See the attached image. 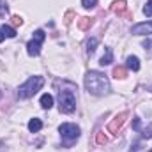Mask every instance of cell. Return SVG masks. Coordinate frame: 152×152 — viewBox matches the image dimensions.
I'll list each match as a JSON object with an SVG mask.
<instances>
[{
  "label": "cell",
  "instance_id": "1",
  "mask_svg": "<svg viewBox=\"0 0 152 152\" xmlns=\"http://www.w3.org/2000/svg\"><path fill=\"white\" fill-rule=\"evenodd\" d=\"M85 88L94 96H104L110 92V81L99 71H88L85 76Z\"/></svg>",
  "mask_w": 152,
  "mask_h": 152
},
{
  "label": "cell",
  "instance_id": "2",
  "mask_svg": "<svg viewBox=\"0 0 152 152\" xmlns=\"http://www.w3.org/2000/svg\"><path fill=\"white\" fill-rule=\"evenodd\" d=\"M42 85H44V78H42V76H30L23 85H20V88H18V97H20V99H28V97H32L37 90H41Z\"/></svg>",
  "mask_w": 152,
  "mask_h": 152
},
{
  "label": "cell",
  "instance_id": "3",
  "mask_svg": "<svg viewBox=\"0 0 152 152\" xmlns=\"http://www.w3.org/2000/svg\"><path fill=\"white\" fill-rule=\"evenodd\" d=\"M58 104L62 113H73L76 108L75 90H58Z\"/></svg>",
  "mask_w": 152,
  "mask_h": 152
},
{
  "label": "cell",
  "instance_id": "4",
  "mask_svg": "<svg viewBox=\"0 0 152 152\" xmlns=\"http://www.w3.org/2000/svg\"><path fill=\"white\" fill-rule=\"evenodd\" d=\"M44 37H46L44 30H36V32H34V39L27 44V53H28L30 57H37L39 53H41V44H42Z\"/></svg>",
  "mask_w": 152,
  "mask_h": 152
},
{
  "label": "cell",
  "instance_id": "5",
  "mask_svg": "<svg viewBox=\"0 0 152 152\" xmlns=\"http://www.w3.org/2000/svg\"><path fill=\"white\" fill-rule=\"evenodd\" d=\"M58 133L66 140H76V138H80V127L76 124H62L58 127Z\"/></svg>",
  "mask_w": 152,
  "mask_h": 152
},
{
  "label": "cell",
  "instance_id": "6",
  "mask_svg": "<svg viewBox=\"0 0 152 152\" xmlns=\"http://www.w3.org/2000/svg\"><path fill=\"white\" fill-rule=\"evenodd\" d=\"M126 118H127V112H122V113L115 115V118L110 122V124H108V131H110L112 134H117V133L120 131V127L124 126Z\"/></svg>",
  "mask_w": 152,
  "mask_h": 152
},
{
  "label": "cell",
  "instance_id": "7",
  "mask_svg": "<svg viewBox=\"0 0 152 152\" xmlns=\"http://www.w3.org/2000/svg\"><path fill=\"white\" fill-rule=\"evenodd\" d=\"M112 11L115 14L122 16V18H131V12H127V2L126 0H118L112 5Z\"/></svg>",
  "mask_w": 152,
  "mask_h": 152
},
{
  "label": "cell",
  "instance_id": "8",
  "mask_svg": "<svg viewBox=\"0 0 152 152\" xmlns=\"http://www.w3.org/2000/svg\"><path fill=\"white\" fill-rule=\"evenodd\" d=\"M131 32H133L134 36H149V34H152V21H149V23H138V25H134Z\"/></svg>",
  "mask_w": 152,
  "mask_h": 152
},
{
  "label": "cell",
  "instance_id": "9",
  "mask_svg": "<svg viewBox=\"0 0 152 152\" xmlns=\"http://www.w3.org/2000/svg\"><path fill=\"white\" fill-rule=\"evenodd\" d=\"M126 67L131 69V71H138V69H140V60H138V57H134V55L127 57V60H126Z\"/></svg>",
  "mask_w": 152,
  "mask_h": 152
},
{
  "label": "cell",
  "instance_id": "10",
  "mask_svg": "<svg viewBox=\"0 0 152 152\" xmlns=\"http://www.w3.org/2000/svg\"><path fill=\"white\" fill-rule=\"evenodd\" d=\"M92 23H94V20H92V18H87V16H83V18L78 20V27H80V30H88V28L92 27Z\"/></svg>",
  "mask_w": 152,
  "mask_h": 152
},
{
  "label": "cell",
  "instance_id": "11",
  "mask_svg": "<svg viewBox=\"0 0 152 152\" xmlns=\"http://www.w3.org/2000/svg\"><path fill=\"white\" fill-rule=\"evenodd\" d=\"M41 106H42L44 110H50V108L53 106V97H51L50 94H42V96H41Z\"/></svg>",
  "mask_w": 152,
  "mask_h": 152
},
{
  "label": "cell",
  "instance_id": "12",
  "mask_svg": "<svg viewBox=\"0 0 152 152\" xmlns=\"http://www.w3.org/2000/svg\"><path fill=\"white\" fill-rule=\"evenodd\" d=\"M41 127H42V122L39 118H30V122H28V131L30 133H37V131H41Z\"/></svg>",
  "mask_w": 152,
  "mask_h": 152
},
{
  "label": "cell",
  "instance_id": "13",
  "mask_svg": "<svg viewBox=\"0 0 152 152\" xmlns=\"http://www.w3.org/2000/svg\"><path fill=\"white\" fill-rule=\"evenodd\" d=\"M112 62H113V53H112V50L108 48V50H106V53L101 57L99 64H101V66H108V64H112Z\"/></svg>",
  "mask_w": 152,
  "mask_h": 152
},
{
  "label": "cell",
  "instance_id": "14",
  "mask_svg": "<svg viewBox=\"0 0 152 152\" xmlns=\"http://www.w3.org/2000/svg\"><path fill=\"white\" fill-rule=\"evenodd\" d=\"M113 76L117 78V80H118V78L122 80V78L127 76V69H126L124 66H117V67H113Z\"/></svg>",
  "mask_w": 152,
  "mask_h": 152
},
{
  "label": "cell",
  "instance_id": "15",
  "mask_svg": "<svg viewBox=\"0 0 152 152\" xmlns=\"http://www.w3.org/2000/svg\"><path fill=\"white\" fill-rule=\"evenodd\" d=\"M96 50H97V39L92 37L88 42H87V53H88V55H94Z\"/></svg>",
  "mask_w": 152,
  "mask_h": 152
},
{
  "label": "cell",
  "instance_id": "16",
  "mask_svg": "<svg viewBox=\"0 0 152 152\" xmlns=\"http://www.w3.org/2000/svg\"><path fill=\"white\" fill-rule=\"evenodd\" d=\"M2 32H4V36L5 37H14L16 36V30L12 28V27H9V25H2V28H0Z\"/></svg>",
  "mask_w": 152,
  "mask_h": 152
},
{
  "label": "cell",
  "instance_id": "17",
  "mask_svg": "<svg viewBox=\"0 0 152 152\" xmlns=\"http://www.w3.org/2000/svg\"><path fill=\"white\" fill-rule=\"evenodd\" d=\"M142 138H143V140H149V138H152V124L145 126V127L142 129Z\"/></svg>",
  "mask_w": 152,
  "mask_h": 152
},
{
  "label": "cell",
  "instance_id": "18",
  "mask_svg": "<svg viewBox=\"0 0 152 152\" xmlns=\"http://www.w3.org/2000/svg\"><path fill=\"white\" fill-rule=\"evenodd\" d=\"M143 14H145V16H152V0H149V2L143 5Z\"/></svg>",
  "mask_w": 152,
  "mask_h": 152
},
{
  "label": "cell",
  "instance_id": "19",
  "mask_svg": "<svg viewBox=\"0 0 152 152\" xmlns=\"http://www.w3.org/2000/svg\"><path fill=\"white\" fill-rule=\"evenodd\" d=\"M73 18H75V12H73V11H67V12H66V16H64V23H66V25H69Z\"/></svg>",
  "mask_w": 152,
  "mask_h": 152
},
{
  "label": "cell",
  "instance_id": "20",
  "mask_svg": "<svg viewBox=\"0 0 152 152\" xmlns=\"http://www.w3.org/2000/svg\"><path fill=\"white\" fill-rule=\"evenodd\" d=\"M96 140H97V143H99V145H104V143L108 142V138H106V136H104L103 133H97V136H96Z\"/></svg>",
  "mask_w": 152,
  "mask_h": 152
},
{
  "label": "cell",
  "instance_id": "21",
  "mask_svg": "<svg viewBox=\"0 0 152 152\" xmlns=\"http://www.w3.org/2000/svg\"><path fill=\"white\" fill-rule=\"evenodd\" d=\"M81 4H83L85 9H90V7H94L97 4V0H81Z\"/></svg>",
  "mask_w": 152,
  "mask_h": 152
},
{
  "label": "cell",
  "instance_id": "22",
  "mask_svg": "<svg viewBox=\"0 0 152 152\" xmlns=\"http://www.w3.org/2000/svg\"><path fill=\"white\" fill-rule=\"evenodd\" d=\"M21 23H23V20H21L20 16H12V25L18 27V25H21Z\"/></svg>",
  "mask_w": 152,
  "mask_h": 152
},
{
  "label": "cell",
  "instance_id": "23",
  "mask_svg": "<svg viewBox=\"0 0 152 152\" xmlns=\"http://www.w3.org/2000/svg\"><path fill=\"white\" fill-rule=\"evenodd\" d=\"M140 149H142V147H140V142H134V145L131 147V151L129 152H140Z\"/></svg>",
  "mask_w": 152,
  "mask_h": 152
},
{
  "label": "cell",
  "instance_id": "24",
  "mask_svg": "<svg viewBox=\"0 0 152 152\" xmlns=\"http://www.w3.org/2000/svg\"><path fill=\"white\" fill-rule=\"evenodd\" d=\"M133 129L140 131V118H134V120H133Z\"/></svg>",
  "mask_w": 152,
  "mask_h": 152
},
{
  "label": "cell",
  "instance_id": "25",
  "mask_svg": "<svg viewBox=\"0 0 152 152\" xmlns=\"http://www.w3.org/2000/svg\"><path fill=\"white\" fill-rule=\"evenodd\" d=\"M4 39H5V36H4V32H2V30H0V42H2V41H4Z\"/></svg>",
  "mask_w": 152,
  "mask_h": 152
},
{
  "label": "cell",
  "instance_id": "26",
  "mask_svg": "<svg viewBox=\"0 0 152 152\" xmlns=\"http://www.w3.org/2000/svg\"><path fill=\"white\" fill-rule=\"evenodd\" d=\"M0 97H2V92H0Z\"/></svg>",
  "mask_w": 152,
  "mask_h": 152
},
{
  "label": "cell",
  "instance_id": "27",
  "mask_svg": "<svg viewBox=\"0 0 152 152\" xmlns=\"http://www.w3.org/2000/svg\"><path fill=\"white\" fill-rule=\"evenodd\" d=\"M151 152H152V151H151Z\"/></svg>",
  "mask_w": 152,
  "mask_h": 152
}]
</instances>
